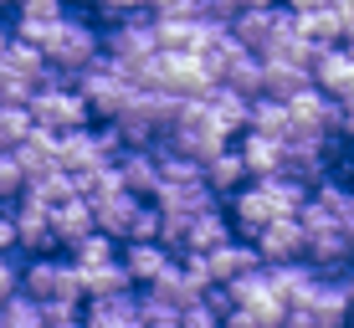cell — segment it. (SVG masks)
<instances>
[{
	"instance_id": "obj_1",
	"label": "cell",
	"mask_w": 354,
	"mask_h": 328,
	"mask_svg": "<svg viewBox=\"0 0 354 328\" xmlns=\"http://www.w3.org/2000/svg\"><path fill=\"white\" fill-rule=\"evenodd\" d=\"M303 200H308V185H298V180H288V175H262V180H247L241 190H231L226 215H231V231L257 236L277 215H298Z\"/></svg>"
},
{
	"instance_id": "obj_2",
	"label": "cell",
	"mask_w": 354,
	"mask_h": 328,
	"mask_svg": "<svg viewBox=\"0 0 354 328\" xmlns=\"http://www.w3.org/2000/svg\"><path fill=\"white\" fill-rule=\"evenodd\" d=\"M133 77H139L144 88H154V93H169V98H205L211 82H216L195 52H169V46H160Z\"/></svg>"
},
{
	"instance_id": "obj_3",
	"label": "cell",
	"mask_w": 354,
	"mask_h": 328,
	"mask_svg": "<svg viewBox=\"0 0 354 328\" xmlns=\"http://www.w3.org/2000/svg\"><path fill=\"white\" fill-rule=\"evenodd\" d=\"M41 57H46V67H57L62 77H77L82 67H93L97 57H103V41H97V31L88 26V21L62 16L52 26V36L41 41Z\"/></svg>"
},
{
	"instance_id": "obj_4",
	"label": "cell",
	"mask_w": 354,
	"mask_h": 328,
	"mask_svg": "<svg viewBox=\"0 0 354 328\" xmlns=\"http://www.w3.org/2000/svg\"><path fill=\"white\" fill-rule=\"evenodd\" d=\"M77 93L88 98V113H97V118H113L118 113V103L129 98L133 88H139V77H133V67H124V62H113V57H97L93 67H82L77 72Z\"/></svg>"
},
{
	"instance_id": "obj_5",
	"label": "cell",
	"mask_w": 354,
	"mask_h": 328,
	"mask_svg": "<svg viewBox=\"0 0 354 328\" xmlns=\"http://www.w3.org/2000/svg\"><path fill=\"white\" fill-rule=\"evenodd\" d=\"M31 124L36 128H52V133H72V128H88V98L67 82H46V88L31 93Z\"/></svg>"
},
{
	"instance_id": "obj_6",
	"label": "cell",
	"mask_w": 354,
	"mask_h": 328,
	"mask_svg": "<svg viewBox=\"0 0 354 328\" xmlns=\"http://www.w3.org/2000/svg\"><path fill=\"white\" fill-rule=\"evenodd\" d=\"M21 293L36 302H82V272L41 251V257H31V267H21Z\"/></svg>"
},
{
	"instance_id": "obj_7",
	"label": "cell",
	"mask_w": 354,
	"mask_h": 328,
	"mask_svg": "<svg viewBox=\"0 0 354 328\" xmlns=\"http://www.w3.org/2000/svg\"><path fill=\"white\" fill-rule=\"evenodd\" d=\"M154 52H160V21H149V16L113 21V36H108V57H113V62L139 72Z\"/></svg>"
},
{
	"instance_id": "obj_8",
	"label": "cell",
	"mask_w": 354,
	"mask_h": 328,
	"mask_svg": "<svg viewBox=\"0 0 354 328\" xmlns=\"http://www.w3.org/2000/svg\"><path fill=\"white\" fill-rule=\"evenodd\" d=\"M288 124L298 133H319V139H328V133L339 128V98H328L319 82H308V88H298L288 98Z\"/></svg>"
},
{
	"instance_id": "obj_9",
	"label": "cell",
	"mask_w": 354,
	"mask_h": 328,
	"mask_svg": "<svg viewBox=\"0 0 354 328\" xmlns=\"http://www.w3.org/2000/svg\"><path fill=\"white\" fill-rule=\"evenodd\" d=\"M288 21H292V10H288V6H277V0H272V6H247V10H236V16H231V36H236L247 52H257V57H262V52H267V41H272V36L283 31Z\"/></svg>"
},
{
	"instance_id": "obj_10",
	"label": "cell",
	"mask_w": 354,
	"mask_h": 328,
	"mask_svg": "<svg viewBox=\"0 0 354 328\" xmlns=\"http://www.w3.org/2000/svg\"><path fill=\"white\" fill-rule=\"evenodd\" d=\"M93 205V226L108 231L113 241H129V226H133V211L144 205V195H133V190H103V195H88Z\"/></svg>"
},
{
	"instance_id": "obj_11",
	"label": "cell",
	"mask_w": 354,
	"mask_h": 328,
	"mask_svg": "<svg viewBox=\"0 0 354 328\" xmlns=\"http://www.w3.org/2000/svg\"><path fill=\"white\" fill-rule=\"evenodd\" d=\"M252 247H257L262 267L298 262V257H303V226H298V215H277L272 226H262L257 236H252Z\"/></svg>"
},
{
	"instance_id": "obj_12",
	"label": "cell",
	"mask_w": 354,
	"mask_h": 328,
	"mask_svg": "<svg viewBox=\"0 0 354 328\" xmlns=\"http://www.w3.org/2000/svg\"><path fill=\"white\" fill-rule=\"evenodd\" d=\"M313 82L339 103H354V46H324L313 57Z\"/></svg>"
},
{
	"instance_id": "obj_13",
	"label": "cell",
	"mask_w": 354,
	"mask_h": 328,
	"mask_svg": "<svg viewBox=\"0 0 354 328\" xmlns=\"http://www.w3.org/2000/svg\"><path fill=\"white\" fill-rule=\"evenodd\" d=\"M113 169H118V180H124V190H133V195H154V185H160V154H154L149 144L118 149Z\"/></svg>"
},
{
	"instance_id": "obj_14",
	"label": "cell",
	"mask_w": 354,
	"mask_h": 328,
	"mask_svg": "<svg viewBox=\"0 0 354 328\" xmlns=\"http://www.w3.org/2000/svg\"><path fill=\"white\" fill-rule=\"evenodd\" d=\"M62 16H67L62 0H26V6H16V26H10V36H21V41L41 46Z\"/></svg>"
},
{
	"instance_id": "obj_15",
	"label": "cell",
	"mask_w": 354,
	"mask_h": 328,
	"mask_svg": "<svg viewBox=\"0 0 354 328\" xmlns=\"http://www.w3.org/2000/svg\"><path fill=\"white\" fill-rule=\"evenodd\" d=\"M10 215H16V241L26 251H52L57 247V236H52V215H46V205H36V200H26L21 195V205H10Z\"/></svg>"
},
{
	"instance_id": "obj_16",
	"label": "cell",
	"mask_w": 354,
	"mask_h": 328,
	"mask_svg": "<svg viewBox=\"0 0 354 328\" xmlns=\"http://www.w3.org/2000/svg\"><path fill=\"white\" fill-rule=\"evenodd\" d=\"M205 267H211V282H236L241 272H257L262 257H257V247H241V241L231 236L216 251H205Z\"/></svg>"
},
{
	"instance_id": "obj_17",
	"label": "cell",
	"mask_w": 354,
	"mask_h": 328,
	"mask_svg": "<svg viewBox=\"0 0 354 328\" xmlns=\"http://www.w3.org/2000/svg\"><path fill=\"white\" fill-rule=\"evenodd\" d=\"M169 262H175V257H169L165 241H124V272H129V282H144V287H149Z\"/></svg>"
},
{
	"instance_id": "obj_18",
	"label": "cell",
	"mask_w": 354,
	"mask_h": 328,
	"mask_svg": "<svg viewBox=\"0 0 354 328\" xmlns=\"http://www.w3.org/2000/svg\"><path fill=\"white\" fill-rule=\"evenodd\" d=\"M52 236H57V247H72V241H82L93 231V205H88V195H72V200H62V205H52Z\"/></svg>"
},
{
	"instance_id": "obj_19",
	"label": "cell",
	"mask_w": 354,
	"mask_h": 328,
	"mask_svg": "<svg viewBox=\"0 0 354 328\" xmlns=\"http://www.w3.org/2000/svg\"><path fill=\"white\" fill-rule=\"evenodd\" d=\"M236 149H241V160H247L252 180H262V175H283V139H267V133L247 128Z\"/></svg>"
},
{
	"instance_id": "obj_20",
	"label": "cell",
	"mask_w": 354,
	"mask_h": 328,
	"mask_svg": "<svg viewBox=\"0 0 354 328\" xmlns=\"http://www.w3.org/2000/svg\"><path fill=\"white\" fill-rule=\"evenodd\" d=\"M247 180H252V169H247V160H241V149H231V144L205 160V185H211L216 195H231V190H241Z\"/></svg>"
},
{
	"instance_id": "obj_21",
	"label": "cell",
	"mask_w": 354,
	"mask_h": 328,
	"mask_svg": "<svg viewBox=\"0 0 354 328\" xmlns=\"http://www.w3.org/2000/svg\"><path fill=\"white\" fill-rule=\"evenodd\" d=\"M221 241H231V215L226 205H211V211H201L185 231V251H216Z\"/></svg>"
},
{
	"instance_id": "obj_22",
	"label": "cell",
	"mask_w": 354,
	"mask_h": 328,
	"mask_svg": "<svg viewBox=\"0 0 354 328\" xmlns=\"http://www.w3.org/2000/svg\"><path fill=\"white\" fill-rule=\"evenodd\" d=\"M149 298H154V302H165V308H190V302L201 298V287H195L190 277H185V267H180V262H169L165 272L149 282Z\"/></svg>"
},
{
	"instance_id": "obj_23",
	"label": "cell",
	"mask_w": 354,
	"mask_h": 328,
	"mask_svg": "<svg viewBox=\"0 0 354 328\" xmlns=\"http://www.w3.org/2000/svg\"><path fill=\"white\" fill-rule=\"evenodd\" d=\"M308 82H313V72L308 67H288V62H267V57H262V93H267V98H292V93H298V88H308Z\"/></svg>"
},
{
	"instance_id": "obj_24",
	"label": "cell",
	"mask_w": 354,
	"mask_h": 328,
	"mask_svg": "<svg viewBox=\"0 0 354 328\" xmlns=\"http://www.w3.org/2000/svg\"><path fill=\"white\" fill-rule=\"evenodd\" d=\"M298 21V31L308 36L313 46H339L344 41V16H339L334 6H319V10H308V16H292Z\"/></svg>"
},
{
	"instance_id": "obj_25",
	"label": "cell",
	"mask_w": 354,
	"mask_h": 328,
	"mask_svg": "<svg viewBox=\"0 0 354 328\" xmlns=\"http://www.w3.org/2000/svg\"><path fill=\"white\" fill-rule=\"evenodd\" d=\"M247 128L267 133V139H288V103L283 98H267V93H257L252 98V113H247Z\"/></svg>"
},
{
	"instance_id": "obj_26",
	"label": "cell",
	"mask_w": 354,
	"mask_h": 328,
	"mask_svg": "<svg viewBox=\"0 0 354 328\" xmlns=\"http://www.w3.org/2000/svg\"><path fill=\"white\" fill-rule=\"evenodd\" d=\"M205 103L216 108V118L226 124V133L247 128V113H252V98H241L236 88H226V82H211V93H205Z\"/></svg>"
},
{
	"instance_id": "obj_27",
	"label": "cell",
	"mask_w": 354,
	"mask_h": 328,
	"mask_svg": "<svg viewBox=\"0 0 354 328\" xmlns=\"http://www.w3.org/2000/svg\"><path fill=\"white\" fill-rule=\"evenodd\" d=\"M82 272V298H113V293H124L129 282V272H124V262H103V267H77Z\"/></svg>"
},
{
	"instance_id": "obj_28",
	"label": "cell",
	"mask_w": 354,
	"mask_h": 328,
	"mask_svg": "<svg viewBox=\"0 0 354 328\" xmlns=\"http://www.w3.org/2000/svg\"><path fill=\"white\" fill-rule=\"evenodd\" d=\"M0 323H6V328H46V318H41V302L26 298L21 287L6 298V308H0Z\"/></svg>"
},
{
	"instance_id": "obj_29",
	"label": "cell",
	"mask_w": 354,
	"mask_h": 328,
	"mask_svg": "<svg viewBox=\"0 0 354 328\" xmlns=\"http://www.w3.org/2000/svg\"><path fill=\"white\" fill-rule=\"evenodd\" d=\"M103 262H113V236L93 226L82 241H72V267H103Z\"/></svg>"
},
{
	"instance_id": "obj_30",
	"label": "cell",
	"mask_w": 354,
	"mask_h": 328,
	"mask_svg": "<svg viewBox=\"0 0 354 328\" xmlns=\"http://www.w3.org/2000/svg\"><path fill=\"white\" fill-rule=\"evenodd\" d=\"M36 124H31V108L26 103H0V149H16Z\"/></svg>"
},
{
	"instance_id": "obj_31",
	"label": "cell",
	"mask_w": 354,
	"mask_h": 328,
	"mask_svg": "<svg viewBox=\"0 0 354 328\" xmlns=\"http://www.w3.org/2000/svg\"><path fill=\"white\" fill-rule=\"evenodd\" d=\"M31 93H36L31 77H21L16 67L0 62V103H31Z\"/></svg>"
},
{
	"instance_id": "obj_32",
	"label": "cell",
	"mask_w": 354,
	"mask_h": 328,
	"mask_svg": "<svg viewBox=\"0 0 354 328\" xmlns=\"http://www.w3.org/2000/svg\"><path fill=\"white\" fill-rule=\"evenodd\" d=\"M139 328H180V308H165L149 293L139 298Z\"/></svg>"
},
{
	"instance_id": "obj_33",
	"label": "cell",
	"mask_w": 354,
	"mask_h": 328,
	"mask_svg": "<svg viewBox=\"0 0 354 328\" xmlns=\"http://www.w3.org/2000/svg\"><path fill=\"white\" fill-rule=\"evenodd\" d=\"M21 190H26V169H21V160H16L10 149H0V195L16 200Z\"/></svg>"
},
{
	"instance_id": "obj_34",
	"label": "cell",
	"mask_w": 354,
	"mask_h": 328,
	"mask_svg": "<svg viewBox=\"0 0 354 328\" xmlns=\"http://www.w3.org/2000/svg\"><path fill=\"white\" fill-rule=\"evenodd\" d=\"M129 241H160V205H139V211H133Z\"/></svg>"
},
{
	"instance_id": "obj_35",
	"label": "cell",
	"mask_w": 354,
	"mask_h": 328,
	"mask_svg": "<svg viewBox=\"0 0 354 328\" xmlns=\"http://www.w3.org/2000/svg\"><path fill=\"white\" fill-rule=\"evenodd\" d=\"M180 328H221V313H216L205 298H195L190 308H180Z\"/></svg>"
},
{
	"instance_id": "obj_36",
	"label": "cell",
	"mask_w": 354,
	"mask_h": 328,
	"mask_svg": "<svg viewBox=\"0 0 354 328\" xmlns=\"http://www.w3.org/2000/svg\"><path fill=\"white\" fill-rule=\"evenodd\" d=\"M97 10H103L108 21H129V16H144L149 0H97Z\"/></svg>"
},
{
	"instance_id": "obj_37",
	"label": "cell",
	"mask_w": 354,
	"mask_h": 328,
	"mask_svg": "<svg viewBox=\"0 0 354 328\" xmlns=\"http://www.w3.org/2000/svg\"><path fill=\"white\" fill-rule=\"evenodd\" d=\"M16 287H21V267H16L10 251H0V298H10Z\"/></svg>"
},
{
	"instance_id": "obj_38",
	"label": "cell",
	"mask_w": 354,
	"mask_h": 328,
	"mask_svg": "<svg viewBox=\"0 0 354 328\" xmlns=\"http://www.w3.org/2000/svg\"><path fill=\"white\" fill-rule=\"evenodd\" d=\"M221 328H267V323H262L252 308H231L226 318H221Z\"/></svg>"
},
{
	"instance_id": "obj_39",
	"label": "cell",
	"mask_w": 354,
	"mask_h": 328,
	"mask_svg": "<svg viewBox=\"0 0 354 328\" xmlns=\"http://www.w3.org/2000/svg\"><path fill=\"white\" fill-rule=\"evenodd\" d=\"M21 241H16V215H10V205L0 211V251H16Z\"/></svg>"
},
{
	"instance_id": "obj_40",
	"label": "cell",
	"mask_w": 354,
	"mask_h": 328,
	"mask_svg": "<svg viewBox=\"0 0 354 328\" xmlns=\"http://www.w3.org/2000/svg\"><path fill=\"white\" fill-rule=\"evenodd\" d=\"M283 6L292 10V16H308V10H319V6H328V0H283Z\"/></svg>"
},
{
	"instance_id": "obj_41",
	"label": "cell",
	"mask_w": 354,
	"mask_h": 328,
	"mask_svg": "<svg viewBox=\"0 0 354 328\" xmlns=\"http://www.w3.org/2000/svg\"><path fill=\"white\" fill-rule=\"evenodd\" d=\"M6 46H10V26L0 21V52H6Z\"/></svg>"
},
{
	"instance_id": "obj_42",
	"label": "cell",
	"mask_w": 354,
	"mask_h": 328,
	"mask_svg": "<svg viewBox=\"0 0 354 328\" xmlns=\"http://www.w3.org/2000/svg\"><path fill=\"white\" fill-rule=\"evenodd\" d=\"M344 293H349V308H354V277H349V282H344Z\"/></svg>"
},
{
	"instance_id": "obj_43",
	"label": "cell",
	"mask_w": 354,
	"mask_h": 328,
	"mask_svg": "<svg viewBox=\"0 0 354 328\" xmlns=\"http://www.w3.org/2000/svg\"><path fill=\"white\" fill-rule=\"evenodd\" d=\"M6 205H10V200H6V195H0V211H6Z\"/></svg>"
},
{
	"instance_id": "obj_44",
	"label": "cell",
	"mask_w": 354,
	"mask_h": 328,
	"mask_svg": "<svg viewBox=\"0 0 354 328\" xmlns=\"http://www.w3.org/2000/svg\"><path fill=\"white\" fill-rule=\"evenodd\" d=\"M10 6H26V0H10Z\"/></svg>"
},
{
	"instance_id": "obj_45",
	"label": "cell",
	"mask_w": 354,
	"mask_h": 328,
	"mask_svg": "<svg viewBox=\"0 0 354 328\" xmlns=\"http://www.w3.org/2000/svg\"><path fill=\"white\" fill-rule=\"evenodd\" d=\"M0 308H6V298H0Z\"/></svg>"
}]
</instances>
